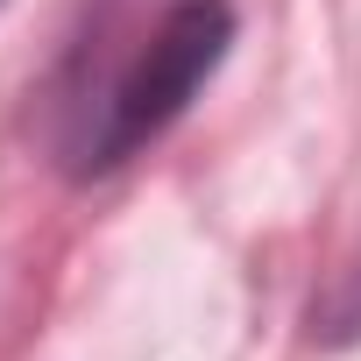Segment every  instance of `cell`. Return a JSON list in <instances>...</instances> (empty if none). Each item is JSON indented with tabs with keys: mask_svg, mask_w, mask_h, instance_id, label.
<instances>
[{
	"mask_svg": "<svg viewBox=\"0 0 361 361\" xmlns=\"http://www.w3.org/2000/svg\"><path fill=\"white\" fill-rule=\"evenodd\" d=\"M227 36H234V22H227L220 0H177V8L142 36L128 71L92 99V121L71 142V170H114L142 142H156L192 106V92L213 78V64L227 57Z\"/></svg>",
	"mask_w": 361,
	"mask_h": 361,
	"instance_id": "obj_1",
	"label": "cell"
}]
</instances>
